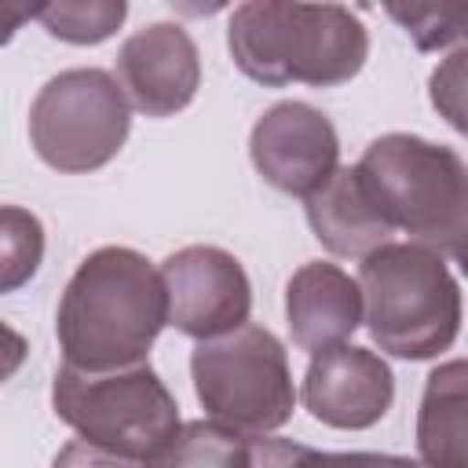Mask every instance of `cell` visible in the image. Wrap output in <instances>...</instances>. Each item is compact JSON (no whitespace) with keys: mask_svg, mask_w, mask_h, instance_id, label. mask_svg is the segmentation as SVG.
<instances>
[{"mask_svg":"<svg viewBox=\"0 0 468 468\" xmlns=\"http://www.w3.org/2000/svg\"><path fill=\"white\" fill-rule=\"evenodd\" d=\"M190 377L208 420L238 435H267L292 417V377L282 340L263 325H238L234 333L197 340Z\"/></svg>","mask_w":468,"mask_h":468,"instance_id":"8992f818","label":"cell"},{"mask_svg":"<svg viewBox=\"0 0 468 468\" xmlns=\"http://www.w3.org/2000/svg\"><path fill=\"white\" fill-rule=\"evenodd\" d=\"M307 201V223L333 256L366 260L391 241V227L373 208L355 168H336Z\"/></svg>","mask_w":468,"mask_h":468,"instance_id":"4fadbf2b","label":"cell"},{"mask_svg":"<svg viewBox=\"0 0 468 468\" xmlns=\"http://www.w3.org/2000/svg\"><path fill=\"white\" fill-rule=\"evenodd\" d=\"M157 274L165 285V325H176L194 340H212L249 322L252 289L230 252L216 245H186L172 252Z\"/></svg>","mask_w":468,"mask_h":468,"instance_id":"ba28073f","label":"cell"},{"mask_svg":"<svg viewBox=\"0 0 468 468\" xmlns=\"http://www.w3.org/2000/svg\"><path fill=\"white\" fill-rule=\"evenodd\" d=\"M362 322L380 351L395 358H435L461 329V285L446 267V256L413 245L388 241L358 267Z\"/></svg>","mask_w":468,"mask_h":468,"instance_id":"277c9868","label":"cell"},{"mask_svg":"<svg viewBox=\"0 0 468 468\" xmlns=\"http://www.w3.org/2000/svg\"><path fill=\"white\" fill-rule=\"evenodd\" d=\"M29 355V344L22 333H15L7 322H0V384L15 377V369L26 362Z\"/></svg>","mask_w":468,"mask_h":468,"instance_id":"7402d4cb","label":"cell"},{"mask_svg":"<svg viewBox=\"0 0 468 468\" xmlns=\"http://www.w3.org/2000/svg\"><path fill=\"white\" fill-rule=\"evenodd\" d=\"M44 260V227L18 205H0V296L22 289Z\"/></svg>","mask_w":468,"mask_h":468,"instance_id":"e0dca14e","label":"cell"},{"mask_svg":"<svg viewBox=\"0 0 468 468\" xmlns=\"http://www.w3.org/2000/svg\"><path fill=\"white\" fill-rule=\"evenodd\" d=\"M143 468H249V435L216 420H190Z\"/></svg>","mask_w":468,"mask_h":468,"instance_id":"9a60e30c","label":"cell"},{"mask_svg":"<svg viewBox=\"0 0 468 468\" xmlns=\"http://www.w3.org/2000/svg\"><path fill=\"white\" fill-rule=\"evenodd\" d=\"M464 51H453L446 66L431 73V102L446 113L453 128H464Z\"/></svg>","mask_w":468,"mask_h":468,"instance_id":"ffe728a7","label":"cell"},{"mask_svg":"<svg viewBox=\"0 0 468 468\" xmlns=\"http://www.w3.org/2000/svg\"><path fill=\"white\" fill-rule=\"evenodd\" d=\"M128 99L121 84L95 66L51 77L29 110V139L55 172H95L110 165L128 139Z\"/></svg>","mask_w":468,"mask_h":468,"instance_id":"52a82bcc","label":"cell"},{"mask_svg":"<svg viewBox=\"0 0 468 468\" xmlns=\"http://www.w3.org/2000/svg\"><path fill=\"white\" fill-rule=\"evenodd\" d=\"M165 285L157 267L124 245L95 249L58 300V347L66 366L106 373L139 366L165 325Z\"/></svg>","mask_w":468,"mask_h":468,"instance_id":"6da1fadb","label":"cell"},{"mask_svg":"<svg viewBox=\"0 0 468 468\" xmlns=\"http://www.w3.org/2000/svg\"><path fill=\"white\" fill-rule=\"evenodd\" d=\"M37 15V7H22V4H0V44H7L15 37V29L22 22H29Z\"/></svg>","mask_w":468,"mask_h":468,"instance_id":"603a6c76","label":"cell"},{"mask_svg":"<svg viewBox=\"0 0 468 468\" xmlns=\"http://www.w3.org/2000/svg\"><path fill=\"white\" fill-rule=\"evenodd\" d=\"M395 399L391 369L380 355L351 344L311 355L303 373V406L314 420L329 428H369L377 424Z\"/></svg>","mask_w":468,"mask_h":468,"instance_id":"8fae6325","label":"cell"},{"mask_svg":"<svg viewBox=\"0 0 468 468\" xmlns=\"http://www.w3.org/2000/svg\"><path fill=\"white\" fill-rule=\"evenodd\" d=\"M256 172L282 194L311 197L340 165V139L325 113L307 102L271 106L249 135Z\"/></svg>","mask_w":468,"mask_h":468,"instance_id":"9c48e42d","label":"cell"},{"mask_svg":"<svg viewBox=\"0 0 468 468\" xmlns=\"http://www.w3.org/2000/svg\"><path fill=\"white\" fill-rule=\"evenodd\" d=\"M417 453L424 468H468V420H464V362L439 366L417 413Z\"/></svg>","mask_w":468,"mask_h":468,"instance_id":"5bb4252c","label":"cell"},{"mask_svg":"<svg viewBox=\"0 0 468 468\" xmlns=\"http://www.w3.org/2000/svg\"><path fill=\"white\" fill-rule=\"evenodd\" d=\"M124 15H128V7L121 0H58V4L37 7L33 18H40V26L58 40L99 44L117 33Z\"/></svg>","mask_w":468,"mask_h":468,"instance_id":"ac0fdd59","label":"cell"},{"mask_svg":"<svg viewBox=\"0 0 468 468\" xmlns=\"http://www.w3.org/2000/svg\"><path fill=\"white\" fill-rule=\"evenodd\" d=\"M51 468H135V461L113 457V453L95 450L88 442H69V446L58 450V457H55Z\"/></svg>","mask_w":468,"mask_h":468,"instance_id":"44dd1931","label":"cell"},{"mask_svg":"<svg viewBox=\"0 0 468 468\" xmlns=\"http://www.w3.org/2000/svg\"><path fill=\"white\" fill-rule=\"evenodd\" d=\"M285 318L292 344L318 355L344 344L362 325V292L336 263H303L285 285Z\"/></svg>","mask_w":468,"mask_h":468,"instance_id":"7c38bea8","label":"cell"},{"mask_svg":"<svg viewBox=\"0 0 468 468\" xmlns=\"http://www.w3.org/2000/svg\"><path fill=\"white\" fill-rule=\"evenodd\" d=\"M249 468H420L410 457L391 453H322L289 439H249Z\"/></svg>","mask_w":468,"mask_h":468,"instance_id":"2e32d148","label":"cell"},{"mask_svg":"<svg viewBox=\"0 0 468 468\" xmlns=\"http://www.w3.org/2000/svg\"><path fill=\"white\" fill-rule=\"evenodd\" d=\"M51 406L80 442L124 461H150L179 428V406L146 362L106 373H84L62 362Z\"/></svg>","mask_w":468,"mask_h":468,"instance_id":"5b68a950","label":"cell"},{"mask_svg":"<svg viewBox=\"0 0 468 468\" xmlns=\"http://www.w3.org/2000/svg\"><path fill=\"white\" fill-rule=\"evenodd\" d=\"M355 172L391 234L402 230L413 245L464 260L468 172L457 150L391 132L366 146Z\"/></svg>","mask_w":468,"mask_h":468,"instance_id":"3957f363","label":"cell"},{"mask_svg":"<svg viewBox=\"0 0 468 468\" xmlns=\"http://www.w3.org/2000/svg\"><path fill=\"white\" fill-rule=\"evenodd\" d=\"M388 15L406 26V33L413 37V44L420 51H435V48L457 44L461 33H464V22H468V7L464 4H410V7L391 4Z\"/></svg>","mask_w":468,"mask_h":468,"instance_id":"d6986e66","label":"cell"},{"mask_svg":"<svg viewBox=\"0 0 468 468\" xmlns=\"http://www.w3.org/2000/svg\"><path fill=\"white\" fill-rule=\"evenodd\" d=\"M117 84L146 117H172L197 95L201 58L190 33L176 22L135 29L117 51Z\"/></svg>","mask_w":468,"mask_h":468,"instance_id":"30bf717a","label":"cell"},{"mask_svg":"<svg viewBox=\"0 0 468 468\" xmlns=\"http://www.w3.org/2000/svg\"><path fill=\"white\" fill-rule=\"evenodd\" d=\"M227 44L238 69L267 88L344 84L369 58V33L340 4L249 0L234 7Z\"/></svg>","mask_w":468,"mask_h":468,"instance_id":"7a4b0ae2","label":"cell"}]
</instances>
